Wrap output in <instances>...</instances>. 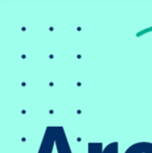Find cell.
I'll list each match as a JSON object with an SVG mask.
<instances>
[{
    "instance_id": "2",
    "label": "cell",
    "mask_w": 152,
    "mask_h": 153,
    "mask_svg": "<svg viewBox=\"0 0 152 153\" xmlns=\"http://www.w3.org/2000/svg\"><path fill=\"white\" fill-rule=\"evenodd\" d=\"M87 153H119V143L111 142L103 148L101 142H89L87 144Z\"/></svg>"
},
{
    "instance_id": "3",
    "label": "cell",
    "mask_w": 152,
    "mask_h": 153,
    "mask_svg": "<svg viewBox=\"0 0 152 153\" xmlns=\"http://www.w3.org/2000/svg\"><path fill=\"white\" fill-rule=\"evenodd\" d=\"M124 153H152V142L141 141L133 143L124 151Z\"/></svg>"
},
{
    "instance_id": "1",
    "label": "cell",
    "mask_w": 152,
    "mask_h": 153,
    "mask_svg": "<svg viewBox=\"0 0 152 153\" xmlns=\"http://www.w3.org/2000/svg\"><path fill=\"white\" fill-rule=\"evenodd\" d=\"M55 132L56 126L46 127L38 153H53V148L55 144Z\"/></svg>"
}]
</instances>
